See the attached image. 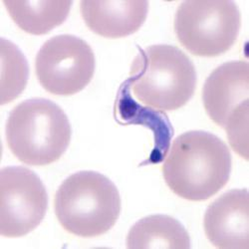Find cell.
Wrapping results in <instances>:
<instances>
[{"mask_svg":"<svg viewBox=\"0 0 249 249\" xmlns=\"http://www.w3.org/2000/svg\"><path fill=\"white\" fill-rule=\"evenodd\" d=\"M231 155L213 134L190 131L173 142L162 165L170 190L179 197L202 201L216 195L230 179Z\"/></svg>","mask_w":249,"mask_h":249,"instance_id":"cell-1","label":"cell"},{"mask_svg":"<svg viewBox=\"0 0 249 249\" xmlns=\"http://www.w3.org/2000/svg\"><path fill=\"white\" fill-rule=\"evenodd\" d=\"M124 85L143 105L175 111L194 96L196 72L192 60L178 47L152 45L140 49Z\"/></svg>","mask_w":249,"mask_h":249,"instance_id":"cell-2","label":"cell"},{"mask_svg":"<svg viewBox=\"0 0 249 249\" xmlns=\"http://www.w3.org/2000/svg\"><path fill=\"white\" fill-rule=\"evenodd\" d=\"M6 142L11 153L29 165H47L64 155L72 130L67 115L54 102L33 98L10 112Z\"/></svg>","mask_w":249,"mask_h":249,"instance_id":"cell-3","label":"cell"},{"mask_svg":"<svg viewBox=\"0 0 249 249\" xmlns=\"http://www.w3.org/2000/svg\"><path fill=\"white\" fill-rule=\"evenodd\" d=\"M61 226L80 237L108 232L121 213V196L115 183L100 173L82 171L69 176L54 198Z\"/></svg>","mask_w":249,"mask_h":249,"instance_id":"cell-4","label":"cell"},{"mask_svg":"<svg viewBox=\"0 0 249 249\" xmlns=\"http://www.w3.org/2000/svg\"><path fill=\"white\" fill-rule=\"evenodd\" d=\"M241 16L231 0L183 1L175 16L179 43L199 57H215L230 50L237 40Z\"/></svg>","mask_w":249,"mask_h":249,"instance_id":"cell-5","label":"cell"},{"mask_svg":"<svg viewBox=\"0 0 249 249\" xmlns=\"http://www.w3.org/2000/svg\"><path fill=\"white\" fill-rule=\"evenodd\" d=\"M96 60L91 46L77 36L57 35L42 45L36 55L37 79L47 92L72 96L91 82Z\"/></svg>","mask_w":249,"mask_h":249,"instance_id":"cell-6","label":"cell"},{"mask_svg":"<svg viewBox=\"0 0 249 249\" xmlns=\"http://www.w3.org/2000/svg\"><path fill=\"white\" fill-rule=\"evenodd\" d=\"M48 196L42 180L23 167H6L0 172V234L21 237L42 222Z\"/></svg>","mask_w":249,"mask_h":249,"instance_id":"cell-7","label":"cell"},{"mask_svg":"<svg viewBox=\"0 0 249 249\" xmlns=\"http://www.w3.org/2000/svg\"><path fill=\"white\" fill-rule=\"evenodd\" d=\"M203 228L211 243L220 249L249 248L248 192L228 191L210 204Z\"/></svg>","mask_w":249,"mask_h":249,"instance_id":"cell-8","label":"cell"},{"mask_svg":"<svg viewBox=\"0 0 249 249\" xmlns=\"http://www.w3.org/2000/svg\"><path fill=\"white\" fill-rule=\"evenodd\" d=\"M249 96V68L245 61L223 63L207 77L202 89L204 109L217 126L224 128L233 111Z\"/></svg>","mask_w":249,"mask_h":249,"instance_id":"cell-9","label":"cell"},{"mask_svg":"<svg viewBox=\"0 0 249 249\" xmlns=\"http://www.w3.org/2000/svg\"><path fill=\"white\" fill-rule=\"evenodd\" d=\"M80 7L86 25L94 33L106 38H122L137 32L146 21L149 2L83 0Z\"/></svg>","mask_w":249,"mask_h":249,"instance_id":"cell-10","label":"cell"},{"mask_svg":"<svg viewBox=\"0 0 249 249\" xmlns=\"http://www.w3.org/2000/svg\"><path fill=\"white\" fill-rule=\"evenodd\" d=\"M127 247L190 249L191 238L183 225L176 218L154 214L140 219L131 227Z\"/></svg>","mask_w":249,"mask_h":249,"instance_id":"cell-11","label":"cell"},{"mask_svg":"<svg viewBox=\"0 0 249 249\" xmlns=\"http://www.w3.org/2000/svg\"><path fill=\"white\" fill-rule=\"evenodd\" d=\"M10 17L23 31L33 35H43L61 25L67 19L72 1H42L3 0Z\"/></svg>","mask_w":249,"mask_h":249,"instance_id":"cell-12","label":"cell"},{"mask_svg":"<svg viewBox=\"0 0 249 249\" xmlns=\"http://www.w3.org/2000/svg\"><path fill=\"white\" fill-rule=\"evenodd\" d=\"M1 105L15 100L28 82L29 67L20 49L11 41L1 38Z\"/></svg>","mask_w":249,"mask_h":249,"instance_id":"cell-13","label":"cell"},{"mask_svg":"<svg viewBox=\"0 0 249 249\" xmlns=\"http://www.w3.org/2000/svg\"><path fill=\"white\" fill-rule=\"evenodd\" d=\"M228 142L233 151L248 160L247 152V129H248V101L238 106L228 118L225 127Z\"/></svg>","mask_w":249,"mask_h":249,"instance_id":"cell-14","label":"cell"}]
</instances>
